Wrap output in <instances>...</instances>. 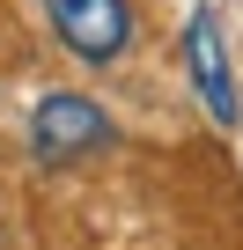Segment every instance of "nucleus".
Returning <instances> with one entry per match:
<instances>
[{"label":"nucleus","mask_w":243,"mask_h":250,"mask_svg":"<svg viewBox=\"0 0 243 250\" xmlns=\"http://www.w3.org/2000/svg\"><path fill=\"white\" fill-rule=\"evenodd\" d=\"M103 140H110V118H103L88 96H44L37 118H30V155H37L44 169H66V162L96 155Z\"/></svg>","instance_id":"obj_1"},{"label":"nucleus","mask_w":243,"mask_h":250,"mask_svg":"<svg viewBox=\"0 0 243 250\" xmlns=\"http://www.w3.org/2000/svg\"><path fill=\"white\" fill-rule=\"evenodd\" d=\"M44 15L66 37V52L88 59V66H110L126 52V37H133V8L126 0H44Z\"/></svg>","instance_id":"obj_2"},{"label":"nucleus","mask_w":243,"mask_h":250,"mask_svg":"<svg viewBox=\"0 0 243 250\" xmlns=\"http://www.w3.org/2000/svg\"><path fill=\"white\" fill-rule=\"evenodd\" d=\"M184 66H192L199 103H206L221 125H236V81H228V52H221V22H214V15H192V22H184Z\"/></svg>","instance_id":"obj_3"}]
</instances>
